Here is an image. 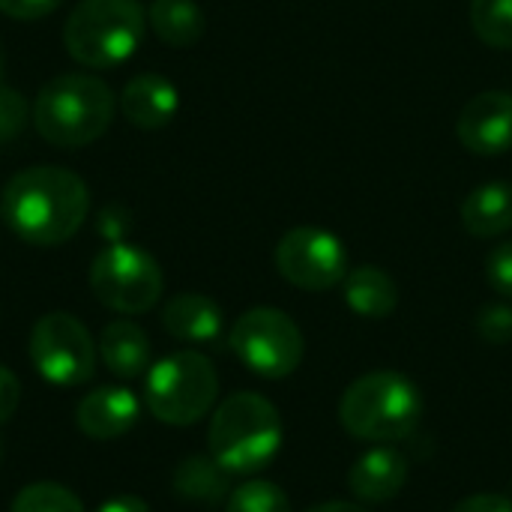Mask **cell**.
Here are the masks:
<instances>
[{
	"label": "cell",
	"instance_id": "obj_9",
	"mask_svg": "<svg viewBox=\"0 0 512 512\" xmlns=\"http://www.w3.org/2000/svg\"><path fill=\"white\" fill-rule=\"evenodd\" d=\"M30 360L57 387H78L93 378L96 348L87 327L69 312H48L30 330Z\"/></svg>",
	"mask_w": 512,
	"mask_h": 512
},
{
	"label": "cell",
	"instance_id": "obj_3",
	"mask_svg": "<svg viewBox=\"0 0 512 512\" xmlns=\"http://www.w3.org/2000/svg\"><path fill=\"white\" fill-rule=\"evenodd\" d=\"M423 396L402 372L378 369L357 378L339 399V423L360 441L396 444L417 432Z\"/></svg>",
	"mask_w": 512,
	"mask_h": 512
},
{
	"label": "cell",
	"instance_id": "obj_22",
	"mask_svg": "<svg viewBox=\"0 0 512 512\" xmlns=\"http://www.w3.org/2000/svg\"><path fill=\"white\" fill-rule=\"evenodd\" d=\"M9 512H84V507L75 492L60 483H33L15 495Z\"/></svg>",
	"mask_w": 512,
	"mask_h": 512
},
{
	"label": "cell",
	"instance_id": "obj_31",
	"mask_svg": "<svg viewBox=\"0 0 512 512\" xmlns=\"http://www.w3.org/2000/svg\"><path fill=\"white\" fill-rule=\"evenodd\" d=\"M306 512H369L363 510L360 504H348V501H330V504H318V507H312V510Z\"/></svg>",
	"mask_w": 512,
	"mask_h": 512
},
{
	"label": "cell",
	"instance_id": "obj_27",
	"mask_svg": "<svg viewBox=\"0 0 512 512\" xmlns=\"http://www.w3.org/2000/svg\"><path fill=\"white\" fill-rule=\"evenodd\" d=\"M63 0H0V12L15 21H39L51 15Z\"/></svg>",
	"mask_w": 512,
	"mask_h": 512
},
{
	"label": "cell",
	"instance_id": "obj_15",
	"mask_svg": "<svg viewBox=\"0 0 512 512\" xmlns=\"http://www.w3.org/2000/svg\"><path fill=\"white\" fill-rule=\"evenodd\" d=\"M462 225L468 234L489 240L512 231V183L507 180H492L477 186L465 201H462Z\"/></svg>",
	"mask_w": 512,
	"mask_h": 512
},
{
	"label": "cell",
	"instance_id": "obj_12",
	"mask_svg": "<svg viewBox=\"0 0 512 512\" xmlns=\"http://www.w3.org/2000/svg\"><path fill=\"white\" fill-rule=\"evenodd\" d=\"M408 483V459L396 447H375L363 453L348 471V489L363 504H387Z\"/></svg>",
	"mask_w": 512,
	"mask_h": 512
},
{
	"label": "cell",
	"instance_id": "obj_29",
	"mask_svg": "<svg viewBox=\"0 0 512 512\" xmlns=\"http://www.w3.org/2000/svg\"><path fill=\"white\" fill-rule=\"evenodd\" d=\"M21 402V384L12 375V369L0 366V423H6Z\"/></svg>",
	"mask_w": 512,
	"mask_h": 512
},
{
	"label": "cell",
	"instance_id": "obj_23",
	"mask_svg": "<svg viewBox=\"0 0 512 512\" xmlns=\"http://www.w3.org/2000/svg\"><path fill=\"white\" fill-rule=\"evenodd\" d=\"M225 512H291V501L276 483L249 480L228 495Z\"/></svg>",
	"mask_w": 512,
	"mask_h": 512
},
{
	"label": "cell",
	"instance_id": "obj_5",
	"mask_svg": "<svg viewBox=\"0 0 512 512\" xmlns=\"http://www.w3.org/2000/svg\"><path fill=\"white\" fill-rule=\"evenodd\" d=\"M147 30V12L138 0H78L63 27V45L72 60L90 69L126 63Z\"/></svg>",
	"mask_w": 512,
	"mask_h": 512
},
{
	"label": "cell",
	"instance_id": "obj_2",
	"mask_svg": "<svg viewBox=\"0 0 512 512\" xmlns=\"http://www.w3.org/2000/svg\"><path fill=\"white\" fill-rule=\"evenodd\" d=\"M111 87L87 72H63L42 84L33 102V126L54 147H84L114 120Z\"/></svg>",
	"mask_w": 512,
	"mask_h": 512
},
{
	"label": "cell",
	"instance_id": "obj_11",
	"mask_svg": "<svg viewBox=\"0 0 512 512\" xmlns=\"http://www.w3.org/2000/svg\"><path fill=\"white\" fill-rule=\"evenodd\" d=\"M465 150L477 156H498L512 150V93L486 90L474 96L456 123Z\"/></svg>",
	"mask_w": 512,
	"mask_h": 512
},
{
	"label": "cell",
	"instance_id": "obj_26",
	"mask_svg": "<svg viewBox=\"0 0 512 512\" xmlns=\"http://www.w3.org/2000/svg\"><path fill=\"white\" fill-rule=\"evenodd\" d=\"M27 123V105L24 99L12 90L0 84V141H12Z\"/></svg>",
	"mask_w": 512,
	"mask_h": 512
},
{
	"label": "cell",
	"instance_id": "obj_19",
	"mask_svg": "<svg viewBox=\"0 0 512 512\" xmlns=\"http://www.w3.org/2000/svg\"><path fill=\"white\" fill-rule=\"evenodd\" d=\"M147 24L171 48H189L204 36V12L195 0H153Z\"/></svg>",
	"mask_w": 512,
	"mask_h": 512
},
{
	"label": "cell",
	"instance_id": "obj_20",
	"mask_svg": "<svg viewBox=\"0 0 512 512\" xmlns=\"http://www.w3.org/2000/svg\"><path fill=\"white\" fill-rule=\"evenodd\" d=\"M174 492L183 501L219 504L231 495V474L213 456H189L174 471Z\"/></svg>",
	"mask_w": 512,
	"mask_h": 512
},
{
	"label": "cell",
	"instance_id": "obj_4",
	"mask_svg": "<svg viewBox=\"0 0 512 512\" xmlns=\"http://www.w3.org/2000/svg\"><path fill=\"white\" fill-rule=\"evenodd\" d=\"M207 441L210 456L228 474H258L282 447L279 411L258 393H234L216 408Z\"/></svg>",
	"mask_w": 512,
	"mask_h": 512
},
{
	"label": "cell",
	"instance_id": "obj_25",
	"mask_svg": "<svg viewBox=\"0 0 512 512\" xmlns=\"http://www.w3.org/2000/svg\"><path fill=\"white\" fill-rule=\"evenodd\" d=\"M486 282L495 294L512 300V240L498 243L486 258Z\"/></svg>",
	"mask_w": 512,
	"mask_h": 512
},
{
	"label": "cell",
	"instance_id": "obj_6",
	"mask_svg": "<svg viewBox=\"0 0 512 512\" xmlns=\"http://www.w3.org/2000/svg\"><path fill=\"white\" fill-rule=\"evenodd\" d=\"M219 396L213 363L198 351H177L159 360L144 381V402L159 423L192 426L210 414Z\"/></svg>",
	"mask_w": 512,
	"mask_h": 512
},
{
	"label": "cell",
	"instance_id": "obj_14",
	"mask_svg": "<svg viewBox=\"0 0 512 512\" xmlns=\"http://www.w3.org/2000/svg\"><path fill=\"white\" fill-rule=\"evenodd\" d=\"M180 108V93L177 87L153 72L135 75L123 93H120V111L123 117L138 126V129H162L174 120Z\"/></svg>",
	"mask_w": 512,
	"mask_h": 512
},
{
	"label": "cell",
	"instance_id": "obj_16",
	"mask_svg": "<svg viewBox=\"0 0 512 512\" xmlns=\"http://www.w3.org/2000/svg\"><path fill=\"white\" fill-rule=\"evenodd\" d=\"M162 327L180 342H213L222 333V309L204 294H177L162 309Z\"/></svg>",
	"mask_w": 512,
	"mask_h": 512
},
{
	"label": "cell",
	"instance_id": "obj_10",
	"mask_svg": "<svg viewBox=\"0 0 512 512\" xmlns=\"http://www.w3.org/2000/svg\"><path fill=\"white\" fill-rule=\"evenodd\" d=\"M276 270L303 291H327L348 276V249L324 228H291L276 246Z\"/></svg>",
	"mask_w": 512,
	"mask_h": 512
},
{
	"label": "cell",
	"instance_id": "obj_13",
	"mask_svg": "<svg viewBox=\"0 0 512 512\" xmlns=\"http://www.w3.org/2000/svg\"><path fill=\"white\" fill-rule=\"evenodd\" d=\"M138 420V399L126 387H99L78 402L75 423L93 441H114Z\"/></svg>",
	"mask_w": 512,
	"mask_h": 512
},
{
	"label": "cell",
	"instance_id": "obj_8",
	"mask_svg": "<svg viewBox=\"0 0 512 512\" xmlns=\"http://www.w3.org/2000/svg\"><path fill=\"white\" fill-rule=\"evenodd\" d=\"M231 351L237 354V360L270 381L288 378L291 372H297L300 360H303V333L294 324L291 315H285L282 309H270V306H258L249 309L237 318V324L231 327Z\"/></svg>",
	"mask_w": 512,
	"mask_h": 512
},
{
	"label": "cell",
	"instance_id": "obj_30",
	"mask_svg": "<svg viewBox=\"0 0 512 512\" xmlns=\"http://www.w3.org/2000/svg\"><path fill=\"white\" fill-rule=\"evenodd\" d=\"M96 512H150V507L135 495H117V498L105 501Z\"/></svg>",
	"mask_w": 512,
	"mask_h": 512
},
{
	"label": "cell",
	"instance_id": "obj_24",
	"mask_svg": "<svg viewBox=\"0 0 512 512\" xmlns=\"http://www.w3.org/2000/svg\"><path fill=\"white\" fill-rule=\"evenodd\" d=\"M477 333L492 345H507L512 339V306L510 303H489L477 315Z\"/></svg>",
	"mask_w": 512,
	"mask_h": 512
},
{
	"label": "cell",
	"instance_id": "obj_18",
	"mask_svg": "<svg viewBox=\"0 0 512 512\" xmlns=\"http://www.w3.org/2000/svg\"><path fill=\"white\" fill-rule=\"evenodd\" d=\"M345 303L360 318H387L399 306V291L381 267H357L345 276Z\"/></svg>",
	"mask_w": 512,
	"mask_h": 512
},
{
	"label": "cell",
	"instance_id": "obj_28",
	"mask_svg": "<svg viewBox=\"0 0 512 512\" xmlns=\"http://www.w3.org/2000/svg\"><path fill=\"white\" fill-rule=\"evenodd\" d=\"M453 512H512V498L498 492H480L465 501H459Z\"/></svg>",
	"mask_w": 512,
	"mask_h": 512
},
{
	"label": "cell",
	"instance_id": "obj_7",
	"mask_svg": "<svg viewBox=\"0 0 512 512\" xmlns=\"http://www.w3.org/2000/svg\"><path fill=\"white\" fill-rule=\"evenodd\" d=\"M165 288L156 258L129 243L105 246L90 264V291L114 312L138 315L159 303Z\"/></svg>",
	"mask_w": 512,
	"mask_h": 512
},
{
	"label": "cell",
	"instance_id": "obj_1",
	"mask_svg": "<svg viewBox=\"0 0 512 512\" xmlns=\"http://www.w3.org/2000/svg\"><path fill=\"white\" fill-rule=\"evenodd\" d=\"M90 210L87 183L60 165L18 171L0 192L6 228L30 246H60L78 234Z\"/></svg>",
	"mask_w": 512,
	"mask_h": 512
},
{
	"label": "cell",
	"instance_id": "obj_32",
	"mask_svg": "<svg viewBox=\"0 0 512 512\" xmlns=\"http://www.w3.org/2000/svg\"><path fill=\"white\" fill-rule=\"evenodd\" d=\"M0 72H3V57H0Z\"/></svg>",
	"mask_w": 512,
	"mask_h": 512
},
{
	"label": "cell",
	"instance_id": "obj_21",
	"mask_svg": "<svg viewBox=\"0 0 512 512\" xmlns=\"http://www.w3.org/2000/svg\"><path fill=\"white\" fill-rule=\"evenodd\" d=\"M471 27L492 48H512V0H471Z\"/></svg>",
	"mask_w": 512,
	"mask_h": 512
},
{
	"label": "cell",
	"instance_id": "obj_17",
	"mask_svg": "<svg viewBox=\"0 0 512 512\" xmlns=\"http://www.w3.org/2000/svg\"><path fill=\"white\" fill-rule=\"evenodd\" d=\"M105 369L117 378H138L150 366V339L132 321H111L99 336Z\"/></svg>",
	"mask_w": 512,
	"mask_h": 512
}]
</instances>
